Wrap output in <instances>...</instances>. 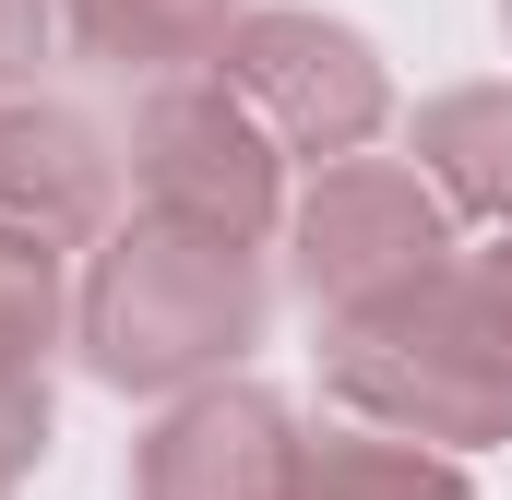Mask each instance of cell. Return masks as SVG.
<instances>
[{"label": "cell", "mask_w": 512, "mask_h": 500, "mask_svg": "<svg viewBox=\"0 0 512 500\" xmlns=\"http://www.w3.org/2000/svg\"><path fill=\"white\" fill-rule=\"evenodd\" d=\"M429 262H453V203L429 167L405 155H334L298 203V286L322 310H370L393 286H417Z\"/></svg>", "instance_id": "cell-5"}, {"label": "cell", "mask_w": 512, "mask_h": 500, "mask_svg": "<svg viewBox=\"0 0 512 500\" xmlns=\"http://www.w3.org/2000/svg\"><path fill=\"white\" fill-rule=\"evenodd\" d=\"M72 346L108 393H191L227 381L239 346H262V262L251 239L143 215L96 250L84 298H72Z\"/></svg>", "instance_id": "cell-2"}, {"label": "cell", "mask_w": 512, "mask_h": 500, "mask_svg": "<svg viewBox=\"0 0 512 500\" xmlns=\"http://www.w3.org/2000/svg\"><path fill=\"white\" fill-rule=\"evenodd\" d=\"M131 191L179 227L215 239H274L286 215V143L251 120V96L227 72H167L131 108Z\"/></svg>", "instance_id": "cell-3"}, {"label": "cell", "mask_w": 512, "mask_h": 500, "mask_svg": "<svg viewBox=\"0 0 512 500\" xmlns=\"http://www.w3.org/2000/svg\"><path fill=\"white\" fill-rule=\"evenodd\" d=\"M108 143L96 120L48 108V96H0V227H36V239L84 250L108 227Z\"/></svg>", "instance_id": "cell-7"}, {"label": "cell", "mask_w": 512, "mask_h": 500, "mask_svg": "<svg viewBox=\"0 0 512 500\" xmlns=\"http://www.w3.org/2000/svg\"><path fill=\"white\" fill-rule=\"evenodd\" d=\"M215 72L251 96V120L286 143V155H310V167H334V155H358L370 131H382L393 84L382 60H370V36L358 24H334V12H239L227 24V48H215Z\"/></svg>", "instance_id": "cell-4"}, {"label": "cell", "mask_w": 512, "mask_h": 500, "mask_svg": "<svg viewBox=\"0 0 512 500\" xmlns=\"http://www.w3.org/2000/svg\"><path fill=\"white\" fill-rule=\"evenodd\" d=\"M48 453V370H24V358H0V489L24 477Z\"/></svg>", "instance_id": "cell-12"}, {"label": "cell", "mask_w": 512, "mask_h": 500, "mask_svg": "<svg viewBox=\"0 0 512 500\" xmlns=\"http://www.w3.org/2000/svg\"><path fill=\"white\" fill-rule=\"evenodd\" d=\"M72 334V286H60V239L0 227V358L48 370V346Z\"/></svg>", "instance_id": "cell-11"}, {"label": "cell", "mask_w": 512, "mask_h": 500, "mask_svg": "<svg viewBox=\"0 0 512 500\" xmlns=\"http://www.w3.org/2000/svg\"><path fill=\"white\" fill-rule=\"evenodd\" d=\"M286 489H298V429L262 381H191L131 453V500H286Z\"/></svg>", "instance_id": "cell-6"}, {"label": "cell", "mask_w": 512, "mask_h": 500, "mask_svg": "<svg viewBox=\"0 0 512 500\" xmlns=\"http://www.w3.org/2000/svg\"><path fill=\"white\" fill-rule=\"evenodd\" d=\"M286 500H477L441 441L405 429H346V441H298V489Z\"/></svg>", "instance_id": "cell-10"}, {"label": "cell", "mask_w": 512, "mask_h": 500, "mask_svg": "<svg viewBox=\"0 0 512 500\" xmlns=\"http://www.w3.org/2000/svg\"><path fill=\"white\" fill-rule=\"evenodd\" d=\"M477 262H489V274H501V298H512V239H489V250H477Z\"/></svg>", "instance_id": "cell-14"}, {"label": "cell", "mask_w": 512, "mask_h": 500, "mask_svg": "<svg viewBox=\"0 0 512 500\" xmlns=\"http://www.w3.org/2000/svg\"><path fill=\"white\" fill-rule=\"evenodd\" d=\"M501 24H512V0H501Z\"/></svg>", "instance_id": "cell-15"}, {"label": "cell", "mask_w": 512, "mask_h": 500, "mask_svg": "<svg viewBox=\"0 0 512 500\" xmlns=\"http://www.w3.org/2000/svg\"><path fill=\"white\" fill-rule=\"evenodd\" d=\"M239 12L251 0H60V36L108 72H179V60H215Z\"/></svg>", "instance_id": "cell-9"}, {"label": "cell", "mask_w": 512, "mask_h": 500, "mask_svg": "<svg viewBox=\"0 0 512 500\" xmlns=\"http://www.w3.org/2000/svg\"><path fill=\"white\" fill-rule=\"evenodd\" d=\"M322 381L346 417L405 429V441H441V453H477L512 441V298L477 250L429 262L417 286H393L370 310H334L322 322Z\"/></svg>", "instance_id": "cell-1"}, {"label": "cell", "mask_w": 512, "mask_h": 500, "mask_svg": "<svg viewBox=\"0 0 512 500\" xmlns=\"http://www.w3.org/2000/svg\"><path fill=\"white\" fill-rule=\"evenodd\" d=\"M48 36H60V0H0V84H24Z\"/></svg>", "instance_id": "cell-13"}, {"label": "cell", "mask_w": 512, "mask_h": 500, "mask_svg": "<svg viewBox=\"0 0 512 500\" xmlns=\"http://www.w3.org/2000/svg\"><path fill=\"white\" fill-rule=\"evenodd\" d=\"M417 167L441 179L453 215L512 239V84H453L417 108Z\"/></svg>", "instance_id": "cell-8"}]
</instances>
